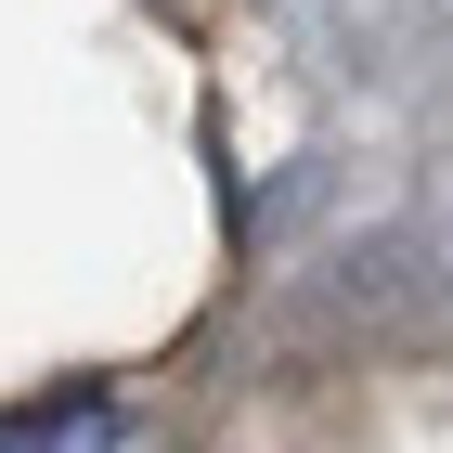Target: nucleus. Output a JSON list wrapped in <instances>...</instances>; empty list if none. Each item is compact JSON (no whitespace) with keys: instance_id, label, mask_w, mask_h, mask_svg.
<instances>
[{"instance_id":"1","label":"nucleus","mask_w":453,"mask_h":453,"mask_svg":"<svg viewBox=\"0 0 453 453\" xmlns=\"http://www.w3.org/2000/svg\"><path fill=\"white\" fill-rule=\"evenodd\" d=\"M0 453H104V402L78 388V402H65V427H52V415H27V427H0Z\"/></svg>"}]
</instances>
